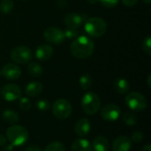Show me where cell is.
Instances as JSON below:
<instances>
[{
    "label": "cell",
    "mask_w": 151,
    "mask_h": 151,
    "mask_svg": "<svg viewBox=\"0 0 151 151\" xmlns=\"http://www.w3.org/2000/svg\"><path fill=\"white\" fill-rule=\"evenodd\" d=\"M35 106H36L37 110L40 111H47L50 108V104L47 99L42 98V99H40L38 101H36Z\"/></svg>",
    "instance_id": "obj_26"
},
{
    "label": "cell",
    "mask_w": 151,
    "mask_h": 151,
    "mask_svg": "<svg viewBox=\"0 0 151 151\" xmlns=\"http://www.w3.org/2000/svg\"><path fill=\"white\" fill-rule=\"evenodd\" d=\"M121 2L127 7H132V6H134L137 3H138V0H121Z\"/></svg>",
    "instance_id": "obj_32"
},
{
    "label": "cell",
    "mask_w": 151,
    "mask_h": 151,
    "mask_svg": "<svg viewBox=\"0 0 151 151\" xmlns=\"http://www.w3.org/2000/svg\"><path fill=\"white\" fill-rule=\"evenodd\" d=\"M14 7V3L12 0H2L0 2V12L4 14L10 13Z\"/></svg>",
    "instance_id": "obj_23"
},
{
    "label": "cell",
    "mask_w": 151,
    "mask_h": 151,
    "mask_svg": "<svg viewBox=\"0 0 151 151\" xmlns=\"http://www.w3.org/2000/svg\"><path fill=\"white\" fill-rule=\"evenodd\" d=\"M1 74L7 80L15 81L20 77L21 70L17 65L12 63H8L3 66L1 70Z\"/></svg>",
    "instance_id": "obj_12"
},
{
    "label": "cell",
    "mask_w": 151,
    "mask_h": 151,
    "mask_svg": "<svg viewBox=\"0 0 151 151\" xmlns=\"http://www.w3.org/2000/svg\"><path fill=\"white\" fill-rule=\"evenodd\" d=\"M27 130L21 126L12 125L6 129V139L13 147H20L28 140Z\"/></svg>",
    "instance_id": "obj_2"
},
{
    "label": "cell",
    "mask_w": 151,
    "mask_h": 151,
    "mask_svg": "<svg viewBox=\"0 0 151 151\" xmlns=\"http://www.w3.org/2000/svg\"><path fill=\"white\" fill-rule=\"evenodd\" d=\"M98 3H100L104 7L113 8L119 4V0H98Z\"/></svg>",
    "instance_id": "obj_30"
},
{
    "label": "cell",
    "mask_w": 151,
    "mask_h": 151,
    "mask_svg": "<svg viewBox=\"0 0 151 151\" xmlns=\"http://www.w3.org/2000/svg\"><path fill=\"white\" fill-rule=\"evenodd\" d=\"M22 1H27V0H22Z\"/></svg>",
    "instance_id": "obj_42"
},
{
    "label": "cell",
    "mask_w": 151,
    "mask_h": 151,
    "mask_svg": "<svg viewBox=\"0 0 151 151\" xmlns=\"http://www.w3.org/2000/svg\"><path fill=\"white\" fill-rule=\"evenodd\" d=\"M1 151H13V146L11 144H5L4 146H3Z\"/></svg>",
    "instance_id": "obj_34"
},
{
    "label": "cell",
    "mask_w": 151,
    "mask_h": 151,
    "mask_svg": "<svg viewBox=\"0 0 151 151\" xmlns=\"http://www.w3.org/2000/svg\"><path fill=\"white\" fill-rule=\"evenodd\" d=\"M144 138V135L142 132L140 131H135L134 133H133L132 134V137H131V141H133L135 143H138V142H141Z\"/></svg>",
    "instance_id": "obj_31"
},
{
    "label": "cell",
    "mask_w": 151,
    "mask_h": 151,
    "mask_svg": "<svg viewBox=\"0 0 151 151\" xmlns=\"http://www.w3.org/2000/svg\"><path fill=\"white\" fill-rule=\"evenodd\" d=\"M142 151H151V145L150 143H147L143 148H142Z\"/></svg>",
    "instance_id": "obj_37"
},
{
    "label": "cell",
    "mask_w": 151,
    "mask_h": 151,
    "mask_svg": "<svg viewBox=\"0 0 151 151\" xmlns=\"http://www.w3.org/2000/svg\"><path fill=\"white\" fill-rule=\"evenodd\" d=\"M1 95L4 100L8 102H12L21 97V89L18 85L14 83L6 84L3 87L1 90Z\"/></svg>",
    "instance_id": "obj_10"
},
{
    "label": "cell",
    "mask_w": 151,
    "mask_h": 151,
    "mask_svg": "<svg viewBox=\"0 0 151 151\" xmlns=\"http://www.w3.org/2000/svg\"><path fill=\"white\" fill-rule=\"evenodd\" d=\"M92 150L94 151H108L109 150V141L104 136H97L93 141Z\"/></svg>",
    "instance_id": "obj_18"
},
{
    "label": "cell",
    "mask_w": 151,
    "mask_h": 151,
    "mask_svg": "<svg viewBox=\"0 0 151 151\" xmlns=\"http://www.w3.org/2000/svg\"><path fill=\"white\" fill-rule=\"evenodd\" d=\"M42 89H43V86L41 82L32 81L27 85L25 88V93L27 96L30 97H35L42 93Z\"/></svg>",
    "instance_id": "obj_16"
},
{
    "label": "cell",
    "mask_w": 151,
    "mask_h": 151,
    "mask_svg": "<svg viewBox=\"0 0 151 151\" xmlns=\"http://www.w3.org/2000/svg\"><path fill=\"white\" fill-rule=\"evenodd\" d=\"M6 142H7V139H6L4 135L0 134V146H1V147L4 146V145L6 144Z\"/></svg>",
    "instance_id": "obj_35"
},
{
    "label": "cell",
    "mask_w": 151,
    "mask_h": 151,
    "mask_svg": "<svg viewBox=\"0 0 151 151\" xmlns=\"http://www.w3.org/2000/svg\"><path fill=\"white\" fill-rule=\"evenodd\" d=\"M64 35H65V38H67V39H70V40L71 39H75L77 36H79V30L67 27L64 31Z\"/></svg>",
    "instance_id": "obj_27"
},
{
    "label": "cell",
    "mask_w": 151,
    "mask_h": 151,
    "mask_svg": "<svg viewBox=\"0 0 151 151\" xmlns=\"http://www.w3.org/2000/svg\"><path fill=\"white\" fill-rule=\"evenodd\" d=\"M44 151H66V150L63 143L59 142H52L45 147Z\"/></svg>",
    "instance_id": "obj_25"
},
{
    "label": "cell",
    "mask_w": 151,
    "mask_h": 151,
    "mask_svg": "<svg viewBox=\"0 0 151 151\" xmlns=\"http://www.w3.org/2000/svg\"><path fill=\"white\" fill-rule=\"evenodd\" d=\"M132 148V141L126 135L117 137L112 143L113 151H130Z\"/></svg>",
    "instance_id": "obj_14"
},
{
    "label": "cell",
    "mask_w": 151,
    "mask_h": 151,
    "mask_svg": "<svg viewBox=\"0 0 151 151\" xmlns=\"http://www.w3.org/2000/svg\"><path fill=\"white\" fill-rule=\"evenodd\" d=\"M44 39L52 44H61L65 41L64 31L57 27H47L43 32Z\"/></svg>",
    "instance_id": "obj_8"
},
{
    "label": "cell",
    "mask_w": 151,
    "mask_h": 151,
    "mask_svg": "<svg viewBox=\"0 0 151 151\" xmlns=\"http://www.w3.org/2000/svg\"><path fill=\"white\" fill-rule=\"evenodd\" d=\"M144 4H150L151 3V0H142Z\"/></svg>",
    "instance_id": "obj_40"
},
{
    "label": "cell",
    "mask_w": 151,
    "mask_h": 151,
    "mask_svg": "<svg viewBox=\"0 0 151 151\" xmlns=\"http://www.w3.org/2000/svg\"><path fill=\"white\" fill-rule=\"evenodd\" d=\"M127 106L134 111H142L148 106L146 97L140 92H130L125 99Z\"/></svg>",
    "instance_id": "obj_5"
},
{
    "label": "cell",
    "mask_w": 151,
    "mask_h": 151,
    "mask_svg": "<svg viewBox=\"0 0 151 151\" xmlns=\"http://www.w3.org/2000/svg\"><path fill=\"white\" fill-rule=\"evenodd\" d=\"M53 55V48L48 44H42L35 50V57L41 61L49 60Z\"/></svg>",
    "instance_id": "obj_15"
},
{
    "label": "cell",
    "mask_w": 151,
    "mask_h": 151,
    "mask_svg": "<svg viewBox=\"0 0 151 151\" xmlns=\"http://www.w3.org/2000/svg\"><path fill=\"white\" fill-rule=\"evenodd\" d=\"M79 84H80V87L83 90H88V88H90V87L93 84V78H92V76L88 74V73L83 74L82 76L80 77Z\"/></svg>",
    "instance_id": "obj_22"
},
{
    "label": "cell",
    "mask_w": 151,
    "mask_h": 151,
    "mask_svg": "<svg viewBox=\"0 0 151 151\" xmlns=\"http://www.w3.org/2000/svg\"><path fill=\"white\" fill-rule=\"evenodd\" d=\"M113 88L115 91L119 94H126L129 91L130 89V83L128 81H127L124 78H119L116 79L113 82Z\"/></svg>",
    "instance_id": "obj_19"
},
{
    "label": "cell",
    "mask_w": 151,
    "mask_h": 151,
    "mask_svg": "<svg viewBox=\"0 0 151 151\" xmlns=\"http://www.w3.org/2000/svg\"><path fill=\"white\" fill-rule=\"evenodd\" d=\"M0 75H1V71H0Z\"/></svg>",
    "instance_id": "obj_41"
},
{
    "label": "cell",
    "mask_w": 151,
    "mask_h": 151,
    "mask_svg": "<svg viewBox=\"0 0 151 151\" xmlns=\"http://www.w3.org/2000/svg\"><path fill=\"white\" fill-rule=\"evenodd\" d=\"M57 4H58V5L59 7L63 8V7H64L67 3H66V1H65V0H58Z\"/></svg>",
    "instance_id": "obj_36"
},
{
    "label": "cell",
    "mask_w": 151,
    "mask_h": 151,
    "mask_svg": "<svg viewBox=\"0 0 151 151\" xmlns=\"http://www.w3.org/2000/svg\"><path fill=\"white\" fill-rule=\"evenodd\" d=\"M88 3L91 4H97L98 3V0H87Z\"/></svg>",
    "instance_id": "obj_38"
},
{
    "label": "cell",
    "mask_w": 151,
    "mask_h": 151,
    "mask_svg": "<svg viewBox=\"0 0 151 151\" xmlns=\"http://www.w3.org/2000/svg\"><path fill=\"white\" fill-rule=\"evenodd\" d=\"M27 71H28V73L32 77L38 78L42 74L43 69L39 64H37L35 62H32V63L29 62V64L27 65Z\"/></svg>",
    "instance_id": "obj_21"
},
{
    "label": "cell",
    "mask_w": 151,
    "mask_h": 151,
    "mask_svg": "<svg viewBox=\"0 0 151 151\" xmlns=\"http://www.w3.org/2000/svg\"><path fill=\"white\" fill-rule=\"evenodd\" d=\"M3 119L10 124H16L19 121V113L13 110H5L2 113Z\"/></svg>",
    "instance_id": "obj_20"
},
{
    "label": "cell",
    "mask_w": 151,
    "mask_h": 151,
    "mask_svg": "<svg viewBox=\"0 0 151 151\" xmlns=\"http://www.w3.org/2000/svg\"><path fill=\"white\" fill-rule=\"evenodd\" d=\"M150 79H151V74H149V76H148V86H149V88H151Z\"/></svg>",
    "instance_id": "obj_39"
},
{
    "label": "cell",
    "mask_w": 151,
    "mask_h": 151,
    "mask_svg": "<svg viewBox=\"0 0 151 151\" xmlns=\"http://www.w3.org/2000/svg\"><path fill=\"white\" fill-rule=\"evenodd\" d=\"M19 108L23 111H28L31 108V101L27 97H20L19 103Z\"/></svg>",
    "instance_id": "obj_29"
},
{
    "label": "cell",
    "mask_w": 151,
    "mask_h": 151,
    "mask_svg": "<svg viewBox=\"0 0 151 151\" xmlns=\"http://www.w3.org/2000/svg\"><path fill=\"white\" fill-rule=\"evenodd\" d=\"M137 120H138L137 119V117L134 113L127 112V113H125L123 115V121L125 122V124L127 126H129V127L135 126L136 123H137Z\"/></svg>",
    "instance_id": "obj_24"
},
{
    "label": "cell",
    "mask_w": 151,
    "mask_h": 151,
    "mask_svg": "<svg viewBox=\"0 0 151 151\" xmlns=\"http://www.w3.org/2000/svg\"><path fill=\"white\" fill-rule=\"evenodd\" d=\"M84 29L88 35L95 38L103 36L107 30L106 21L99 17L88 18L84 23Z\"/></svg>",
    "instance_id": "obj_3"
},
{
    "label": "cell",
    "mask_w": 151,
    "mask_h": 151,
    "mask_svg": "<svg viewBox=\"0 0 151 151\" xmlns=\"http://www.w3.org/2000/svg\"><path fill=\"white\" fill-rule=\"evenodd\" d=\"M87 16L85 14H79L76 12L67 13L64 18L65 25L69 28L78 29L81 27V25L86 21Z\"/></svg>",
    "instance_id": "obj_11"
},
{
    "label": "cell",
    "mask_w": 151,
    "mask_h": 151,
    "mask_svg": "<svg viewBox=\"0 0 151 151\" xmlns=\"http://www.w3.org/2000/svg\"><path fill=\"white\" fill-rule=\"evenodd\" d=\"M81 107L88 115H94L98 112L101 107V100L94 92L86 93L81 98Z\"/></svg>",
    "instance_id": "obj_4"
},
{
    "label": "cell",
    "mask_w": 151,
    "mask_h": 151,
    "mask_svg": "<svg viewBox=\"0 0 151 151\" xmlns=\"http://www.w3.org/2000/svg\"><path fill=\"white\" fill-rule=\"evenodd\" d=\"M25 151H42V150H41L40 147H38L37 145H35V144H31V145H29V146H27V147L26 148Z\"/></svg>",
    "instance_id": "obj_33"
},
{
    "label": "cell",
    "mask_w": 151,
    "mask_h": 151,
    "mask_svg": "<svg viewBox=\"0 0 151 151\" xmlns=\"http://www.w3.org/2000/svg\"><path fill=\"white\" fill-rule=\"evenodd\" d=\"M10 57L14 63L24 65L31 61L33 55L31 50L27 46H17L11 50Z\"/></svg>",
    "instance_id": "obj_7"
},
{
    "label": "cell",
    "mask_w": 151,
    "mask_h": 151,
    "mask_svg": "<svg viewBox=\"0 0 151 151\" xmlns=\"http://www.w3.org/2000/svg\"><path fill=\"white\" fill-rule=\"evenodd\" d=\"M95 44L93 41L86 35L77 36L70 46V51L72 55L79 59L89 58L93 54Z\"/></svg>",
    "instance_id": "obj_1"
},
{
    "label": "cell",
    "mask_w": 151,
    "mask_h": 151,
    "mask_svg": "<svg viewBox=\"0 0 151 151\" xmlns=\"http://www.w3.org/2000/svg\"><path fill=\"white\" fill-rule=\"evenodd\" d=\"M90 130H91L90 121L87 118H82V119H79L74 125L75 134L81 138L86 137L89 134Z\"/></svg>",
    "instance_id": "obj_13"
},
{
    "label": "cell",
    "mask_w": 151,
    "mask_h": 151,
    "mask_svg": "<svg viewBox=\"0 0 151 151\" xmlns=\"http://www.w3.org/2000/svg\"><path fill=\"white\" fill-rule=\"evenodd\" d=\"M72 151H92V145L91 143L84 139V138H79L76 139L71 147Z\"/></svg>",
    "instance_id": "obj_17"
},
{
    "label": "cell",
    "mask_w": 151,
    "mask_h": 151,
    "mask_svg": "<svg viewBox=\"0 0 151 151\" xmlns=\"http://www.w3.org/2000/svg\"><path fill=\"white\" fill-rule=\"evenodd\" d=\"M72 111V104L66 99H58L52 105V113L59 119H68L71 116Z\"/></svg>",
    "instance_id": "obj_6"
},
{
    "label": "cell",
    "mask_w": 151,
    "mask_h": 151,
    "mask_svg": "<svg viewBox=\"0 0 151 151\" xmlns=\"http://www.w3.org/2000/svg\"><path fill=\"white\" fill-rule=\"evenodd\" d=\"M121 115V109L116 104H108L102 107L101 117L107 121H116Z\"/></svg>",
    "instance_id": "obj_9"
},
{
    "label": "cell",
    "mask_w": 151,
    "mask_h": 151,
    "mask_svg": "<svg viewBox=\"0 0 151 151\" xmlns=\"http://www.w3.org/2000/svg\"><path fill=\"white\" fill-rule=\"evenodd\" d=\"M142 49L143 51L148 55L150 56L151 55V37L150 35H147L143 42H142Z\"/></svg>",
    "instance_id": "obj_28"
}]
</instances>
